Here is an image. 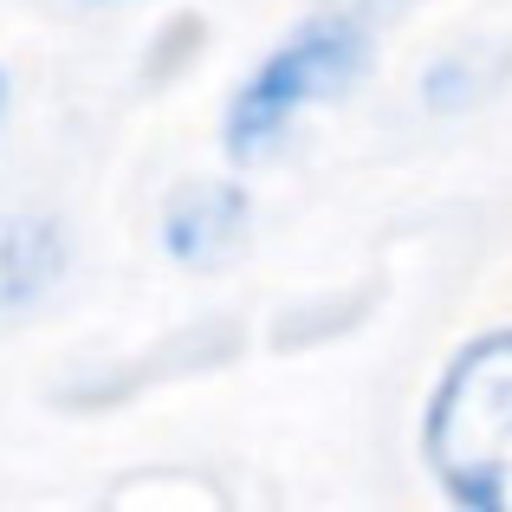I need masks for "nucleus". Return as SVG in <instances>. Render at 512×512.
<instances>
[{
  "instance_id": "f257e3e1",
  "label": "nucleus",
  "mask_w": 512,
  "mask_h": 512,
  "mask_svg": "<svg viewBox=\"0 0 512 512\" xmlns=\"http://www.w3.org/2000/svg\"><path fill=\"white\" fill-rule=\"evenodd\" d=\"M422 454L448 500L512 512V331H493L448 363L422 422Z\"/></svg>"
},
{
  "instance_id": "f03ea898",
  "label": "nucleus",
  "mask_w": 512,
  "mask_h": 512,
  "mask_svg": "<svg viewBox=\"0 0 512 512\" xmlns=\"http://www.w3.org/2000/svg\"><path fill=\"white\" fill-rule=\"evenodd\" d=\"M363 65H370L363 20H350L338 7L318 13L312 26L279 39V46L253 65L247 85L234 91V104H227V150L253 156V150H266V143H279L292 130V117L325 104V98H338L350 78H363Z\"/></svg>"
},
{
  "instance_id": "7ed1b4c3",
  "label": "nucleus",
  "mask_w": 512,
  "mask_h": 512,
  "mask_svg": "<svg viewBox=\"0 0 512 512\" xmlns=\"http://www.w3.org/2000/svg\"><path fill=\"white\" fill-rule=\"evenodd\" d=\"M65 279V227L46 214H0V318L39 305Z\"/></svg>"
},
{
  "instance_id": "20e7f679",
  "label": "nucleus",
  "mask_w": 512,
  "mask_h": 512,
  "mask_svg": "<svg viewBox=\"0 0 512 512\" xmlns=\"http://www.w3.org/2000/svg\"><path fill=\"white\" fill-rule=\"evenodd\" d=\"M247 227V188L234 182H188L163 214V247L175 260H221Z\"/></svg>"
},
{
  "instance_id": "39448f33",
  "label": "nucleus",
  "mask_w": 512,
  "mask_h": 512,
  "mask_svg": "<svg viewBox=\"0 0 512 512\" xmlns=\"http://www.w3.org/2000/svg\"><path fill=\"white\" fill-rule=\"evenodd\" d=\"M331 7H338V13H350V20H363V26H370V20H389V13H402V7H409V0H331Z\"/></svg>"
},
{
  "instance_id": "423d86ee",
  "label": "nucleus",
  "mask_w": 512,
  "mask_h": 512,
  "mask_svg": "<svg viewBox=\"0 0 512 512\" xmlns=\"http://www.w3.org/2000/svg\"><path fill=\"white\" fill-rule=\"evenodd\" d=\"M0 104H7V78H0Z\"/></svg>"
}]
</instances>
